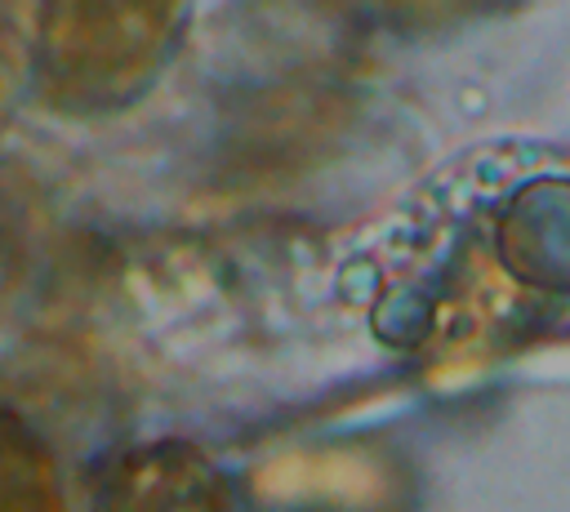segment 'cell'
Here are the masks:
<instances>
[{"instance_id": "6da1fadb", "label": "cell", "mask_w": 570, "mask_h": 512, "mask_svg": "<svg viewBox=\"0 0 570 512\" xmlns=\"http://www.w3.org/2000/svg\"><path fill=\"white\" fill-rule=\"evenodd\" d=\"M183 9L76 0L49 4L36 18L31 67L45 102L80 116L129 107L178 45Z\"/></svg>"}, {"instance_id": "7a4b0ae2", "label": "cell", "mask_w": 570, "mask_h": 512, "mask_svg": "<svg viewBox=\"0 0 570 512\" xmlns=\"http://www.w3.org/2000/svg\"><path fill=\"white\" fill-rule=\"evenodd\" d=\"M401 467L365 445L289 450L254 472V494L272 508H325V512H383L401 499Z\"/></svg>"}, {"instance_id": "5b68a950", "label": "cell", "mask_w": 570, "mask_h": 512, "mask_svg": "<svg viewBox=\"0 0 570 512\" xmlns=\"http://www.w3.org/2000/svg\"><path fill=\"white\" fill-rule=\"evenodd\" d=\"M0 98H4V71H0Z\"/></svg>"}, {"instance_id": "277c9868", "label": "cell", "mask_w": 570, "mask_h": 512, "mask_svg": "<svg viewBox=\"0 0 570 512\" xmlns=\"http://www.w3.org/2000/svg\"><path fill=\"white\" fill-rule=\"evenodd\" d=\"M0 512H62V481L45 436L0 405Z\"/></svg>"}, {"instance_id": "3957f363", "label": "cell", "mask_w": 570, "mask_h": 512, "mask_svg": "<svg viewBox=\"0 0 570 512\" xmlns=\"http://www.w3.org/2000/svg\"><path fill=\"white\" fill-rule=\"evenodd\" d=\"M98 512H236V499L205 450L147 441L102 467Z\"/></svg>"}]
</instances>
